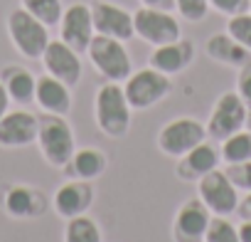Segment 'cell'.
Segmentation results:
<instances>
[{"instance_id": "2", "label": "cell", "mask_w": 251, "mask_h": 242, "mask_svg": "<svg viewBox=\"0 0 251 242\" xmlns=\"http://www.w3.org/2000/svg\"><path fill=\"white\" fill-rule=\"evenodd\" d=\"M42 158L52 168H64L69 158L76 151V136L67 121V116L59 114H40L37 116V141Z\"/></svg>"}, {"instance_id": "5", "label": "cell", "mask_w": 251, "mask_h": 242, "mask_svg": "<svg viewBox=\"0 0 251 242\" xmlns=\"http://www.w3.org/2000/svg\"><path fill=\"white\" fill-rule=\"evenodd\" d=\"M207 126L202 121L192 119V116H177L158 131L155 146L163 156L168 158H180L187 151H192L195 146H200L202 141H207Z\"/></svg>"}, {"instance_id": "36", "label": "cell", "mask_w": 251, "mask_h": 242, "mask_svg": "<svg viewBox=\"0 0 251 242\" xmlns=\"http://www.w3.org/2000/svg\"><path fill=\"white\" fill-rule=\"evenodd\" d=\"M246 129L251 131V111H249V121H246Z\"/></svg>"}, {"instance_id": "6", "label": "cell", "mask_w": 251, "mask_h": 242, "mask_svg": "<svg viewBox=\"0 0 251 242\" xmlns=\"http://www.w3.org/2000/svg\"><path fill=\"white\" fill-rule=\"evenodd\" d=\"M173 89V79L158 69H153L151 64L131 72V77L123 82V91L128 99L133 111H146L155 104H160Z\"/></svg>"}, {"instance_id": "31", "label": "cell", "mask_w": 251, "mask_h": 242, "mask_svg": "<svg viewBox=\"0 0 251 242\" xmlns=\"http://www.w3.org/2000/svg\"><path fill=\"white\" fill-rule=\"evenodd\" d=\"M236 94L244 99V104L251 111V62H246L244 67H239V77H236Z\"/></svg>"}, {"instance_id": "15", "label": "cell", "mask_w": 251, "mask_h": 242, "mask_svg": "<svg viewBox=\"0 0 251 242\" xmlns=\"http://www.w3.org/2000/svg\"><path fill=\"white\" fill-rule=\"evenodd\" d=\"M37 141V116L27 109H13L0 119V149H25Z\"/></svg>"}, {"instance_id": "17", "label": "cell", "mask_w": 251, "mask_h": 242, "mask_svg": "<svg viewBox=\"0 0 251 242\" xmlns=\"http://www.w3.org/2000/svg\"><path fill=\"white\" fill-rule=\"evenodd\" d=\"M222 163V153L212 141H202L200 146H195L192 151H187L185 156L177 158L175 166V176L182 183H197L202 176H207L209 171L219 168Z\"/></svg>"}, {"instance_id": "24", "label": "cell", "mask_w": 251, "mask_h": 242, "mask_svg": "<svg viewBox=\"0 0 251 242\" xmlns=\"http://www.w3.org/2000/svg\"><path fill=\"white\" fill-rule=\"evenodd\" d=\"M219 153H222V161L226 166L231 163H244L251 158V131L249 129H241L231 136H226L224 141H219Z\"/></svg>"}, {"instance_id": "4", "label": "cell", "mask_w": 251, "mask_h": 242, "mask_svg": "<svg viewBox=\"0 0 251 242\" xmlns=\"http://www.w3.org/2000/svg\"><path fill=\"white\" fill-rule=\"evenodd\" d=\"M8 35H10V42L13 47L27 57V60H42L47 45H50V32H47V25L40 23L35 15H30L23 5L10 10L8 15Z\"/></svg>"}, {"instance_id": "20", "label": "cell", "mask_w": 251, "mask_h": 242, "mask_svg": "<svg viewBox=\"0 0 251 242\" xmlns=\"http://www.w3.org/2000/svg\"><path fill=\"white\" fill-rule=\"evenodd\" d=\"M108 158L101 149H76L74 156L69 158V163L62 168L67 178H76V181H96L106 173Z\"/></svg>"}, {"instance_id": "37", "label": "cell", "mask_w": 251, "mask_h": 242, "mask_svg": "<svg viewBox=\"0 0 251 242\" xmlns=\"http://www.w3.org/2000/svg\"><path fill=\"white\" fill-rule=\"evenodd\" d=\"M249 10H251V3H249Z\"/></svg>"}, {"instance_id": "1", "label": "cell", "mask_w": 251, "mask_h": 242, "mask_svg": "<svg viewBox=\"0 0 251 242\" xmlns=\"http://www.w3.org/2000/svg\"><path fill=\"white\" fill-rule=\"evenodd\" d=\"M133 109L126 99L121 82H103L94 96V121L103 136L123 139L131 129Z\"/></svg>"}, {"instance_id": "11", "label": "cell", "mask_w": 251, "mask_h": 242, "mask_svg": "<svg viewBox=\"0 0 251 242\" xmlns=\"http://www.w3.org/2000/svg\"><path fill=\"white\" fill-rule=\"evenodd\" d=\"M212 220L209 208L197 198H187L173 220V240L175 242H204V232L207 225Z\"/></svg>"}, {"instance_id": "7", "label": "cell", "mask_w": 251, "mask_h": 242, "mask_svg": "<svg viewBox=\"0 0 251 242\" xmlns=\"http://www.w3.org/2000/svg\"><path fill=\"white\" fill-rule=\"evenodd\" d=\"M249 121V106L236 91H224L212 106V114L207 119V136L212 141H224L226 136L246 129Z\"/></svg>"}, {"instance_id": "12", "label": "cell", "mask_w": 251, "mask_h": 242, "mask_svg": "<svg viewBox=\"0 0 251 242\" xmlns=\"http://www.w3.org/2000/svg\"><path fill=\"white\" fill-rule=\"evenodd\" d=\"M96 200V190L91 185V181H76V178H67L52 198V208L59 217L69 220L76 215H86L91 210Z\"/></svg>"}, {"instance_id": "35", "label": "cell", "mask_w": 251, "mask_h": 242, "mask_svg": "<svg viewBox=\"0 0 251 242\" xmlns=\"http://www.w3.org/2000/svg\"><path fill=\"white\" fill-rule=\"evenodd\" d=\"M236 227H239V240L251 242V220H241V225H236Z\"/></svg>"}, {"instance_id": "33", "label": "cell", "mask_w": 251, "mask_h": 242, "mask_svg": "<svg viewBox=\"0 0 251 242\" xmlns=\"http://www.w3.org/2000/svg\"><path fill=\"white\" fill-rule=\"evenodd\" d=\"M236 212L241 215V220H251V193H246V195L239 200V205H236Z\"/></svg>"}, {"instance_id": "13", "label": "cell", "mask_w": 251, "mask_h": 242, "mask_svg": "<svg viewBox=\"0 0 251 242\" xmlns=\"http://www.w3.org/2000/svg\"><path fill=\"white\" fill-rule=\"evenodd\" d=\"M42 64H45V72L62 79L64 84L69 87H76L81 82V57L76 50H72L64 40H50L45 55H42Z\"/></svg>"}, {"instance_id": "14", "label": "cell", "mask_w": 251, "mask_h": 242, "mask_svg": "<svg viewBox=\"0 0 251 242\" xmlns=\"http://www.w3.org/2000/svg\"><path fill=\"white\" fill-rule=\"evenodd\" d=\"M91 18H94V30L96 35L116 37V40H131L136 35L133 30V15L108 0H96L91 5Z\"/></svg>"}, {"instance_id": "10", "label": "cell", "mask_w": 251, "mask_h": 242, "mask_svg": "<svg viewBox=\"0 0 251 242\" xmlns=\"http://www.w3.org/2000/svg\"><path fill=\"white\" fill-rule=\"evenodd\" d=\"M94 18H91V5L86 3H72L64 8L62 20H59V40H64L72 50L84 55L94 40Z\"/></svg>"}, {"instance_id": "22", "label": "cell", "mask_w": 251, "mask_h": 242, "mask_svg": "<svg viewBox=\"0 0 251 242\" xmlns=\"http://www.w3.org/2000/svg\"><path fill=\"white\" fill-rule=\"evenodd\" d=\"M0 82H3L10 101L20 104V106H27L35 101V84H37V77L20 67V64H8L0 69Z\"/></svg>"}, {"instance_id": "21", "label": "cell", "mask_w": 251, "mask_h": 242, "mask_svg": "<svg viewBox=\"0 0 251 242\" xmlns=\"http://www.w3.org/2000/svg\"><path fill=\"white\" fill-rule=\"evenodd\" d=\"M209 60L224 64V67H244L246 62H251V50H246L241 42H236L229 32H217L207 40L204 45Z\"/></svg>"}, {"instance_id": "8", "label": "cell", "mask_w": 251, "mask_h": 242, "mask_svg": "<svg viewBox=\"0 0 251 242\" xmlns=\"http://www.w3.org/2000/svg\"><path fill=\"white\" fill-rule=\"evenodd\" d=\"M133 30L143 42L153 47H160L182 37L180 23L170 10H158V8H146V5H141L133 13Z\"/></svg>"}, {"instance_id": "18", "label": "cell", "mask_w": 251, "mask_h": 242, "mask_svg": "<svg viewBox=\"0 0 251 242\" xmlns=\"http://www.w3.org/2000/svg\"><path fill=\"white\" fill-rule=\"evenodd\" d=\"M195 60V45L190 40H175V42H168V45H160V47H153L151 57H148V64L168 77L173 74H180L185 72Z\"/></svg>"}, {"instance_id": "28", "label": "cell", "mask_w": 251, "mask_h": 242, "mask_svg": "<svg viewBox=\"0 0 251 242\" xmlns=\"http://www.w3.org/2000/svg\"><path fill=\"white\" fill-rule=\"evenodd\" d=\"M175 10L190 23H202L209 13V0H175Z\"/></svg>"}, {"instance_id": "16", "label": "cell", "mask_w": 251, "mask_h": 242, "mask_svg": "<svg viewBox=\"0 0 251 242\" xmlns=\"http://www.w3.org/2000/svg\"><path fill=\"white\" fill-rule=\"evenodd\" d=\"M3 210L15 220H32L47 210V198L40 188L15 183L3 190Z\"/></svg>"}, {"instance_id": "26", "label": "cell", "mask_w": 251, "mask_h": 242, "mask_svg": "<svg viewBox=\"0 0 251 242\" xmlns=\"http://www.w3.org/2000/svg\"><path fill=\"white\" fill-rule=\"evenodd\" d=\"M204 242H241L239 227L226 215H212L207 232H204Z\"/></svg>"}, {"instance_id": "19", "label": "cell", "mask_w": 251, "mask_h": 242, "mask_svg": "<svg viewBox=\"0 0 251 242\" xmlns=\"http://www.w3.org/2000/svg\"><path fill=\"white\" fill-rule=\"evenodd\" d=\"M69 89L72 87L64 84L62 79H57L52 74H42V77H37V84H35V101L47 114L67 116L72 111V91Z\"/></svg>"}, {"instance_id": "29", "label": "cell", "mask_w": 251, "mask_h": 242, "mask_svg": "<svg viewBox=\"0 0 251 242\" xmlns=\"http://www.w3.org/2000/svg\"><path fill=\"white\" fill-rule=\"evenodd\" d=\"M226 176H229V181L236 185V190L251 193V158L244 161V163H231V166H226Z\"/></svg>"}, {"instance_id": "3", "label": "cell", "mask_w": 251, "mask_h": 242, "mask_svg": "<svg viewBox=\"0 0 251 242\" xmlns=\"http://www.w3.org/2000/svg\"><path fill=\"white\" fill-rule=\"evenodd\" d=\"M91 64L96 67V72L106 79V82H126L133 72V62L131 55L126 50L123 40L116 37H106V35H94L89 50H86Z\"/></svg>"}, {"instance_id": "23", "label": "cell", "mask_w": 251, "mask_h": 242, "mask_svg": "<svg viewBox=\"0 0 251 242\" xmlns=\"http://www.w3.org/2000/svg\"><path fill=\"white\" fill-rule=\"evenodd\" d=\"M64 242H103V232L94 217L76 215L64 225Z\"/></svg>"}, {"instance_id": "30", "label": "cell", "mask_w": 251, "mask_h": 242, "mask_svg": "<svg viewBox=\"0 0 251 242\" xmlns=\"http://www.w3.org/2000/svg\"><path fill=\"white\" fill-rule=\"evenodd\" d=\"M249 3H251V0H209V8H214L217 13L231 18V15L246 13L249 10Z\"/></svg>"}, {"instance_id": "34", "label": "cell", "mask_w": 251, "mask_h": 242, "mask_svg": "<svg viewBox=\"0 0 251 242\" xmlns=\"http://www.w3.org/2000/svg\"><path fill=\"white\" fill-rule=\"evenodd\" d=\"M8 111H10V96H8V91H5L3 82H0V119H3Z\"/></svg>"}, {"instance_id": "25", "label": "cell", "mask_w": 251, "mask_h": 242, "mask_svg": "<svg viewBox=\"0 0 251 242\" xmlns=\"http://www.w3.org/2000/svg\"><path fill=\"white\" fill-rule=\"evenodd\" d=\"M23 8H25L30 15H35L40 23H45L47 28L59 25L62 13H64L62 0H23Z\"/></svg>"}, {"instance_id": "27", "label": "cell", "mask_w": 251, "mask_h": 242, "mask_svg": "<svg viewBox=\"0 0 251 242\" xmlns=\"http://www.w3.org/2000/svg\"><path fill=\"white\" fill-rule=\"evenodd\" d=\"M226 32L241 42L246 50H251V10L249 13H239V15H231L229 23H226Z\"/></svg>"}, {"instance_id": "9", "label": "cell", "mask_w": 251, "mask_h": 242, "mask_svg": "<svg viewBox=\"0 0 251 242\" xmlns=\"http://www.w3.org/2000/svg\"><path fill=\"white\" fill-rule=\"evenodd\" d=\"M197 195L209 208L212 215H231L239 205V190L229 181L226 171L214 168L197 181Z\"/></svg>"}, {"instance_id": "32", "label": "cell", "mask_w": 251, "mask_h": 242, "mask_svg": "<svg viewBox=\"0 0 251 242\" xmlns=\"http://www.w3.org/2000/svg\"><path fill=\"white\" fill-rule=\"evenodd\" d=\"M141 5L146 8H158V10H175V0H141Z\"/></svg>"}]
</instances>
